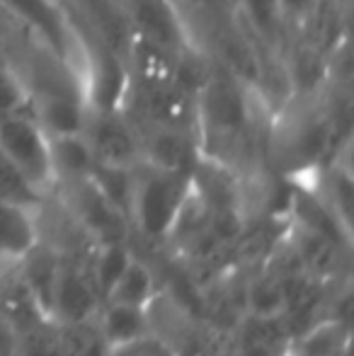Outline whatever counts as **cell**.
<instances>
[{"label": "cell", "instance_id": "6da1fadb", "mask_svg": "<svg viewBox=\"0 0 354 356\" xmlns=\"http://www.w3.org/2000/svg\"><path fill=\"white\" fill-rule=\"evenodd\" d=\"M0 8L22 22L44 44L54 61L76 75L86 92L88 54L83 49V34L73 22L66 0H0Z\"/></svg>", "mask_w": 354, "mask_h": 356}, {"label": "cell", "instance_id": "7a4b0ae2", "mask_svg": "<svg viewBox=\"0 0 354 356\" xmlns=\"http://www.w3.org/2000/svg\"><path fill=\"white\" fill-rule=\"evenodd\" d=\"M189 194V177L138 163L134 168L131 230L146 243H163Z\"/></svg>", "mask_w": 354, "mask_h": 356}, {"label": "cell", "instance_id": "3957f363", "mask_svg": "<svg viewBox=\"0 0 354 356\" xmlns=\"http://www.w3.org/2000/svg\"><path fill=\"white\" fill-rule=\"evenodd\" d=\"M0 150L22 170V175L42 194H51L56 189L51 160V136L44 131L32 109L0 117Z\"/></svg>", "mask_w": 354, "mask_h": 356}, {"label": "cell", "instance_id": "277c9868", "mask_svg": "<svg viewBox=\"0 0 354 356\" xmlns=\"http://www.w3.org/2000/svg\"><path fill=\"white\" fill-rule=\"evenodd\" d=\"M122 5L131 39L153 44L177 56L184 49L194 47L177 0H122Z\"/></svg>", "mask_w": 354, "mask_h": 356}, {"label": "cell", "instance_id": "5b68a950", "mask_svg": "<svg viewBox=\"0 0 354 356\" xmlns=\"http://www.w3.org/2000/svg\"><path fill=\"white\" fill-rule=\"evenodd\" d=\"M83 138L97 165L136 168L141 163L138 129L122 109L90 107Z\"/></svg>", "mask_w": 354, "mask_h": 356}, {"label": "cell", "instance_id": "8992f818", "mask_svg": "<svg viewBox=\"0 0 354 356\" xmlns=\"http://www.w3.org/2000/svg\"><path fill=\"white\" fill-rule=\"evenodd\" d=\"M63 197L71 218L81 225L83 230L95 240L102 243H129L131 225L119 213L112 204L107 202L102 192L92 184V179H81V182L63 184Z\"/></svg>", "mask_w": 354, "mask_h": 356}, {"label": "cell", "instance_id": "52a82bcc", "mask_svg": "<svg viewBox=\"0 0 354 356\" xmlns=\"http://www.w3.org/2000/svg\"><path fill=\"white\" fill-rule=\"evenodd\" d=\"M138 145H141L143 165L163 172L184 175V177H192L194 165L202 158L197 134L182 131V129H138Z\"/></svg>", "mask_w": 354, "mask_h": 356}, {"label": "cell", "instance_id": "ba28073f", "mask_svg": "<svg viewBox=\"0 0 354 356\" xmlns=\"http://www.w3.org/2000/svg\"><path fill=\"white\" fill-rule=\"evenodd\" d=\"M102 305L97 291H95L86 262L76 257H68L63 252L61 272L54 289L51 303V320L56 323H83V320H95L97 310Z\"/></svg>", "mask_w": 354, "mask_h": 356}, {"label": "cell", "instance_id": "9c48e42d", "mask_svg": "<svg viewBox=\"0 0 354 356\" xmlns=\"http://www.w3.org/2000/svg\"><path fill=\"white\" fill-rule=\"evenodd\" d=\"M287 240L291 243V248L296 250L298 259L303 262V267L321 282H335L340 277L342 267L347 264V248L337 245L335 240L325 238V235L316 233V230L306 228L301 223H289L287 228Z\"/></svg>", "mask_w": 354, "mask_h": 356}, {"label": "cell", "instance_id": "30bf717a", "mask_svg": "<svg viewBox=\"0 0 354 356\" xmlns=\"http://www.w3.org/2000/svg\"><path fill=\"white\" fill-rule=\"evenodd\" d=\"M63 252L51 243H42V238L17 259V269L22 279L32 289L37 303L51 318V303H54V289H56V279L61 272Z\"/></svg>", "mask_w": 354, "mask_h": 356}, {"label": "cell", "instance_id": "8fae6325", "mask_svg": "<svg viewBox=\"0 0 354 356\" xmlns=\"http://www.w3.org/2000/svg\"><path fill=\"white\" fill-rule=\"evenodd\" d=\"M0 318L15 330L29 327V325H37L47 318V313L42 310V305L37 303L32 289L22 279L17 269V262H13L10 267L0 269Z\"/></svg>", "mask_w": 354, "mask_h": 356}, {"label": "cell", "instance_id": "7c38bea8", "mask_svg": "<svg viewBox=\"0 0 354 356\" xmlns=\"http://www.w3.org/2000/svg\"><path fill=\"white\" fill-rule=\"evenodd\" d=\"M95 320H97L99 330H102L104 339H107L112 349L127 347V344H134L143 337H151V320H148L146 308L104 300L99 305Z\"/></svg>", "mask_w": 354, "mask_h": 356}, {"label": "cell", "instance_id": "4fadbf2b", "mask_svg": "<svg viewBox=\"0 0 354 356\" xmlns=\"http://www.w3.org/2000/svg\"><path fill=\"white\" fill-rule=\"evenodd\" d=\"M37 216L17 204L0 202V262L13 264L39 240Z\"/></svg>", "mask_w": 354, "mask_h": 356}, {"label": "cell", "instance_id": "5bb4252c", "mask_svg": "<svg viewBox=\"0 0 354 356\" xmlns=\"http://www.w3.org/2000/svg\"><path fill=\"white\" fill-rule=\"evenodd\" d=\"M51 160L56 187L88 179L95 165L83 134H78V136H51Z\"/></svg>", "mask_w": 354, "mask_h": 356}, {"label": "cell", "instance_id": "9a60e30c", "mask_svg": "<svg viewBox=\"0 0 354 356\" xmlns=\"http://www.w3.org/2000/svg\"><path fill=\"white\" fill-rule=\"evenodd\" d=\"M131 259H134V252H131V248H129V243L97 245L95 257L90 259V264H88V274H90V282H92L102 303L109 296V291L114 289V284H117L119 279H122V274L127 272Z\"/></svg>", "mask_w": 354, "mask_h": 356}, {"label": "cell", "instance_id": "2e32d148", "mask_svg": "<svg viewBox=\"0 0 354 356\" xmlns=\"http://www.w3.org/2000/svg\"><path fill=\"white\" fill-rule=\"evenodd\" d=\"M284 310L282 282L269 269H248L246 274V313L260 318H279Z\"/></svg>", "mask_w": 354, "mask_h": 356}, {"label": "cell", "instance_id": "e0dca14e", "mask_svg": "<svg viewBox=\"0 0 354 356\" xmlns=\"http://www.w3.org/2000/svg\"><path fill=\"white\" fill-rule=\"evenodd\" d=\"M156 296H158V289H156V274H153V269L148 267L143 259L134 257L131 262H129L127 272L114 284V289L109 291V296L104 300L146 308Z\"/></svg>", "mask_w": 354, "mask_h": 356}, {"label": "cell", "instance_id": "ac0fdd59", "mask_svg": "<svg viewBox=\"0 0 354 356\" xmlns=\"http://www.w3.org/2000/svg\"><path fill=\"white\" fill-rule=\"evenodd\" d=\"M293 342V356H342L347 347V325L325 318L298 334Z\"/></svg>", "mask_w": 354, "mask_h": 356}, {"label": "cell", "instance_id": "d6986e66", "mask_svg": "<svg viewBox=\"0 0 354 356\" xmlns=\"http://www.w3.org/2000/svg\"><path fill=\"white\" fill-rule=\"evenodd\" d=\"M0 202L17 204L34 213H42L47 207V194L39 192L3 150H0Z\"/></svg>", "mask_w": 354, "mask_h": 356}, {"label": "cell", "instance_id": "ffe728a7", "mask_svg": "<svg viewBox=\"0 0 354 356\" xmlns=\"http://www.w3.org/2000/svg\"><path fill=\"white\" fill-rule=\"evenodd\" d=\"M63 356H112V347L104 339L97 320L58 323Z\"/></svg>", "mask_w": 354, "mask_h": 356}, {"label": "cell", "instance_id": "44dd1931", "mask_svg": "<svg viewBox=\"0 0 354 356\" xmlns=\"http://www.w3.org/2000/svg\"><path fill=\"white\" fill-rule=\"evenodd\" d=\"M15 356H63L56 320H42L19 330Z\"/></svg>", "mask_w": 354, "mask_h": 356}, {"label": "cell", "instance_id": "7402d4cb", "mask_svg": "<svg viewBox=\"0 0 354 356\" xmlns=\"http://www.w3.org/2000/svg\"><path fill=\"white\" fill-rule=\"evenodd\" d=\"M279 3V19L284 24H298V27H308L316 13L321 10L323 0H277Z\"/></svg>", "mask_w": 354, "mask_h": 356}, {"label": "cell", "instance_id": "603a6c76", "mask_svg": "<svg viewBox=\"0 0 354 356\" xmlns=\"http://www.w3.org/2000/svg\"><path fill=\"white\" fill-rule=\"evenodd\" d=\"M112 356H177L168 344L158 342L153 337H143L134 344H127V347L112 349Z\"/></svg>", "mask_w": 354, "mask_h": 356}, {"label": "cell", "instance_id": "cb8c5ba5", "mask_svg": "<svg viewBox=\"0 0 354 356\" xmlns=\"http://www.w3.org/2000/svg\"><path fill=\"white\" fill-rule=\"evenodd\" d=\"M17 347V332L0 318V356H15Z\"/></svg>", "mask_w": 354, "mask_h": 356}, {"label": "cell", "instance_id": "d4e9b609", "mask_svg": "<svg viewBox=\"0 0 354 356\" xmlns=\"http://www.w3.org/2000/svg\"><path fill=\"white\" fill-rule=\"evenodd\" d=\"M236 356H282V352L272 347H262V344H238L236 342Z\"/></svg>", "mask_w": 354, "mask_h": 356}, {"label": "cell", "instance_id": "484cf974", "mask_svg": "<svg viewBox=\"0 0 354 356\" xmlns=\"http://www.w3.org/2000/svg\"><path fill=\"white\" fill-rule=\"evenodd\" d=\"M182 3H189L194 10H202V13H218V10L226 8L231 0H182Z\"/></svg>", "mask_w": 354, "mask_h": 356}]
</instances>
